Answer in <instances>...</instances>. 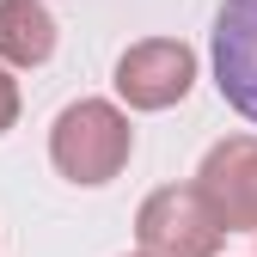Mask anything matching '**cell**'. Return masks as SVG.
Returning a JSON list of instances; mask_svg holds the SVG:
<instances>
[{
	"label": "cell",
	"instance_id": "obj_7",
	"mask_svg": "<svg viewBox=\"0 0 257 257\" xmlns=\"http://www.w3.org/2000/svg\"><path fill=\"white\" fill-rule=\"evenodd\" d=\"M13 116H19V86H13V74L0 68V135L13 128Z\"/></svg>",
	"mask_w": 257,
	"mask_h": 257
},
{
	"label": "cell",
	"instance_id": "obj_2",
	"mask_svg": "<svg viewBox=\"0 0 257 257\" xmlns=\"http://www.w3.org/2000/svg\"><path fill=\"white\" fill-rule=\"evenodd\" d=\"M135 233L153 257H214L220 239H227V220L214 214L202 184H172V190H153L141 202Z\"/></svg>",
	"mask_w": 257,
	"mask_h": 257
},
{
	"label": "cell",
	"instance_id": "obj_4",
	"mask_svg": "<svg viewBox=\"0 0 257 257\" xmlns=\"http://www.w3.org/2000/svg\"><path fill=\"white\" fill-rule=\"evenodd\" d=\"M190 80H196V55H190L184 43H172V37H147L135 49H122V61H116V92L135 110L178 104L190 92Z\"/></svg>",
	"mask_w": 257,
	"mask_h": 257
},
{
	"label": "cell",
	"instance_id": "obj_5",
	"mask_svg": "<svg viewBox=\"0 0 257 257\" xmlns=\"http://www.w3.org/2000/svg\"><path fill=\"white\" fill-rule=\"evenodd\" d=\"M202 196L214 202V214L233 227H251L257 233V135H233V141H214L208 159H202Z\"/></svg>",
	"mask_w": 257,
	"mask_h": 257
},
{
	"label": "cell",
	"instance_id": "obj_3",
	"mask_svg": "<svg viewBox=\"0 0 257 257\" xmlns=\"http://www.w3.org/2000/svg\"><path fill=\"white\" fill-rule=\"evenodd\" d=\"M214 86L245 122H257V0H220V13H214Z\"/></svg>",
	"mask_w": 257,
	"mask_h": 257
},
{
	"label": "cell",
	"instance_id": "obj_1",
	"mask_svg": "<svg viewBox=\"0 0 257 257\" xmlns=\"http://www.w3.org/2000/svg\"><path fill=\"white\" fill-rule=\"evenodd\" d=\"M128 147H135V135H128V116L104 98H80L55 116L49 128V159L61 166V178L74 184H110L122 166H128Z\"/></svg>",
	"mask_w": 257,
	"mask_h": 257
},
{
	"label": "cell",
	"instance_id": "obj_8",
	"mask_svg": "<svg viewBox=\"0 0 257 257\" xmlns=\"http://www.w3.org/2000/svg\"><path fill=\"white\" fill-rule=\"evenodd\" d=\"M141 257H153V251H141Z\"/></svg>",
	"mask_w": 257,
	"mask_h": 257
},
{
	"label": "cell",
	"instance_id": "obj_6",
	"mask_svg": "<svg viewBox=\"0 0 257 257\" xmlns=\"http://www.w3.org/2000/svg\"><path fill=\"white\" fill-rule=\"evenodd\" d=\"M55 55V19L37 0H0V61L13 68H43Z\"/></svg>",
	"mask_w": 257,
	"mask_h": 257
}]
</instances>
